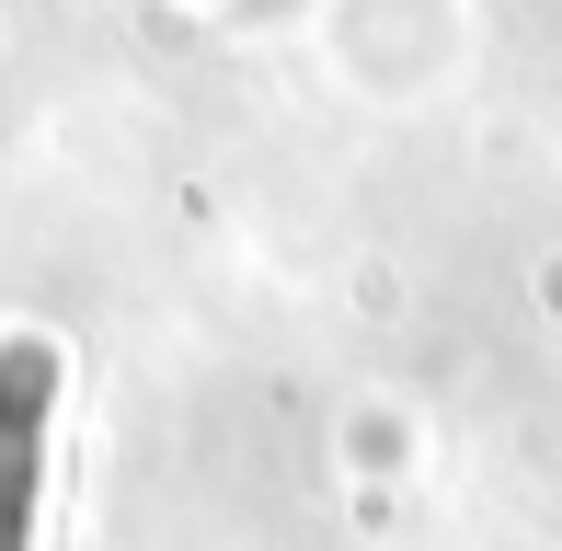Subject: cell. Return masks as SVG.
Returning a JSON list of instances; mask_svg holds the SVG:
<instances>
[{
  "mask_svg": "<svg viewBox=\"0 0 562 551\" xmlns=\"http://www.w3.org/2000/svg\"><path fill=\"white\" fill-rule=\"evenodd\" d=\"M46 403H58V345H0V551L35 540V448H46Z\"/></svg>",
  "mask_w": 562,
  "mask_h": 551,
  "instance_id": "obj_1",
  "label": "cell"
}]
</instances>
